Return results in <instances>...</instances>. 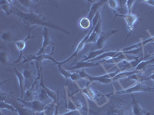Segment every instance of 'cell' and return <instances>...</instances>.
<instances>
[{"label": "cell", "instance_id": "4dcf8cb0", "mask_svg": "<svg viewBox=\"0 0 154 115\" xmlns=\"http://www.w3.org/2000/svg\"><path fill=\"white\" fill-rule=\"evenodd\" d=\"M137 1H132V0H128L126 1V6H127V10H128V14L132 13V9H133L134 4L136 3Z\"/></svg>", "mask_w": 154, "mask_h": 115}, {"label": "cell", "instance_id": "3957f363", "mask_svg": "<svg viewBox=\"0 0 154 115\" xmlns=\"http://www.w3.org/2000/svg\"><path fill=\"white\" fill-rule=\"evenodd\" d=\"M46 60H49V61H53L54 65L57 64V61L55 60L51 55L49 54H42V55H36L32 54L28 55L27 57L24 58V60L22 61L21 63L18 64V66L19 65H23L24 63H29V62H32V61H35L36 63V68H37V73L41 72V70H42V62Z\"/></svg>", "mask_w": 154, "mask_h": 115}, {"label": "cell", "instance_id": "d6986e66", "mask_svg": "<svg viewBox=\"0 0 154 115\" xmlns=\"http://www.w3.org/2000/svg\"><path fill=\"white\" fill-rule=\"evenodd\" d=\"M17 2L26 9V12H31L32 10H33L38 5L40 1H38H38L37 0H26V1H17Z\"/></svg>", "mask_w": 154, "mask_h": 115}, {"label": "cell", "instance_id": "f1b7e54d", "mask_svg": "<svg viewBox=\"0 0 154 115\" xmlns=\"http://www.w3.org/2000/svg\"><path fill=\"white\" fill-rule=\"evenodd\" d=\"M37 97L38 98V101L44 102V103H47V102H46V101H48L49 99H51V98L49 97V95L47 94V93H46V91H45L43 88L41 89L39 93H38V95H37Z\"/></svg>", "mask_w": 154, "mask_h": 115}, {"label": "cell", "instance_id": "484cf974", "mask_svg": "<svg viewBox=\"0 0 154 115\" xmlns=\"http://www.w3.org/2000/svg\"><path fill=\"white\" fill-rule=\"evenodd\" d=\"M119 3V7H118V12L120 13L119 15H126L128 14L127 6H126V1H122V0H118Z\"/></svg>", "mask_w": 154, "mask_h": 115}, {"label": "cell", "instance_id": "2e32d148", "mask_svg": "<svg viewBox=\"0 0 154 115\" xmlns=\"http://www.w3.org/2000/svg\"><path fill=\"white\" fill-rule=\"evenodd\" d=\"M102 22H101V18L99 20L98 23L96 24V25L95 26L94 29L92 31L91 35H89V38H88L87 40V44L89 43H96L98 38H100V35L102 33Z\"/></svg>", "mask_w": 154, "mask_h": 115}, {"label": "cell", "instance_id": "44dd1931", "mask_svg": "<svg viewBox=\"0 0 154 115\" xmlns=\"http://www.w3.org/2000/svg\"><path fill=\"white\" fill-rule=\"evenodd\" d=\"M79 27L83 30H88L89 31L92 27V22L88 19L87 17H83L79 20Z\"/></svg>", "mask_w": 154, "mask_h": 115}, {"label": "cell", "instance_id": "9c48e42d", "mask_svg": "<svg viewBox=\"0 0 154 115\" xmlns=\"http://www.w3.org/2000/svg\"><path fill=\"white\" fill-rule=\"evenodd\" d=\"M106 115H130L127 106L123 104H112L108 108Z\"/></svg>", "mask_w": 154, "mask_h": 115}, {"label": "cell", "instance_id": "ffe728a7", "mask_svg": "<svg viewBox=\"0 0 154 115\" xmlns=\"http://www.w3.org/2000/svg\"><path fill=\"white\" fill-rule=\"evenodd\" d=\"M111 51L110 49H108L106 48H104V49H97V50H93L92 52L88 54L87 56H85L83 58H82V61H91V60L94 59L96 57L100 56V55L103 54V53L107 52H109Z\"/></svg>", "mask_w": 154, "mask_h": 115}, {"label": "cell", "instance_id": "e0dca14e", "mask_svg": "<svg viewBox=\"0 0 154 115\" xmlns=\"http://www.w3.org/2000/svg\"><path fill=\"white\" fill-rule=\"evenodd\" d=\"M39 85H40V87H42V88H43L44 90L46 91V93H47V94L49 95V97L51 98V99L53 100V102H55V103H57L58 100H59V91H58L59 90H57V91H56V92H55L54 91L51 90L49 87H48L47 86H46L45 84H44L43 80H42V75H41L40 83H39Z\"/></svg>", "mask_w": 154, "mask_h": 115}, {"label": "cell", "instance_id": "ba28073f", "mask_svg": "<svg viewBox=\"0 0 154 115\" xmlns=\"http://www.w3.org/2000/svg\"><path fill=\"white\" fill-rule=\"evenodd\" d=\"M87 2L90 3V7L88 11V15L86 17L92 22L95 16L100 11V9L106 3H107V1H105V0H96V1H95L94 0V1H87Z\"/></svg>", "mask_w": 154, "mask_h": 115}, {"label": "cell", "instance_id": "7a4b0ae2", "mask_svg": "<svg viewBox=\"0 0 154 115\" xmlns=\"http://www.w3.org/2000/svg\"><path fill=\"white\" fill-rule=\"evenodd\" d=\"M82 94L86 97L89 100L93 101L98 107H103L104 105L108 103L109 99L106 94H103L99 91L93 90L90 84H87L83 88H79Z\"/></svg>", "mask_w": 154, "mask_h": 115}, {"label": "cell", "instance_id": "52a82bcc", "mask_svg": "<svg viewBox=\"0 0 154 115\" xmlns=\"http://www.w3.org/2000/svg\"><path fill=\"white\" fill-rule=\"evenodd\" d=\"M116 17H123L125 19L126 23V26H127V30H128V35L126 38L125 39L124 42H126V40L128 39V38L130 36L131 33L133 32V29H134V25L137 22V21L140 20V18L137 15L134 14V13H130V14H126V15H119V14H115V17L114 19H116Z\"/></svg>", "mask_w": 154, "mask_h": 115}, {"label": "cell", "instance_id": "277c9868", "mask_svg": "<svg viewBox=\"0 0 154 115\" xmlns=\"http://www.w3.org/2000/svg\"><path fill=\"white\" fill-rule=\"evenodd\" d=\"M154 91V87H148L143 84V82H137L134 85L129 87L126 89H123L119 91H114L112 94H106L107 96H110L112 94H134V93L140 92H152Z\"/></svg>", "mask_w": 154, "mask_h": 115}, {"label": "cell", "instance_id": "e575fe53", "mask_svg": "<svg viewBox=\"0 0 154 115\" xmlns=\"http://www.w3.org/2000/svg\"><path fill=\"white\" fill-rule=\"evenodd\" d=\"M1 115H5V114H4L2 113V111H1Z\"/></svg>", "mask_w": 154, "mask_h": 115}, {"label": "cell", "instance_id": "cb8c5ba5", "mask_svg": "<svg viewBox=\"0 0 154 115\" xmlns=\"http://www.w3.org/2000/svg\"><path fill=\"white\" fill-rule=\"evenodd\" d=\"M0 109H1V111H2L3 110H9L12 112H17V109L14 105L12 104L8 103L6 101H2V100H1V103H0Z\"/></svg>", "mask_w": 154, "mask_h": 115}, {"label": "cell", "instance_id": "9a60e30c", "mask_svg": "<svg viewBox=\"0 0 154 115\" xmlns=\"http://www.w3.org/2000/svg\"><path fill=\"white\" fill-rule=\"evenodd\" d=\"M12 72H14L15 75H16V78H17L18 82H19V87L20 88V91H21V99L24 98L25 94V87H26V79H25L24 75L23 72H21L17 68H12Z\"/></svg>", "mask_w": 154, "mask_h": 115}, {"label": "cell", "instance_id": "4fadbf2b", "mask_svg": "<svg viewBox=\"0 0 154 115\" xmlns=\"http://www.w3.org/2000/svg\"><path fill=\"white\" fill-rule=\"evenodd\" d=\"M106 60H103V61H82L81 60L80 61L77 62L75 65L69 68L68 70H72V71H76V70H81V69H85L87 68H93V67L100 66L102 64L105 63Z\"/></svg>", "mask_w": 154, "mask_h": 115}, {"label": "cell", "instance_id": "1f68e13d", "mask_svg": "<svg viewBox=\"0 0 154 115\" xmlns=\"http://www.w3.org/2000/svg\"><path fill=\"white\" fill-rule=\"evenodd\" d=\"M70 79H71V80H72V81H74V82L78 81V80L81 79L80 75H79V72H72V75H71V78H70Z\"/></svg>", "mask_w": 154, "mask_h": 115}, {"label": "cell", "instance_id": "30bf717a", "mask_svg": "<svg viewBox=\"0 0 154 115\" xmlns=\"http://www.w3.org/2000/svg\"><path fill=\"white\" fill-rule=\"evenodd\" d=\"M117 31V29H109L105 31H102L100 38H98V40H97L96 43L97 49H104L107 42H108L109 38H110L112 35H113L115 33H116Z\"/></svg>", "mask_w": 154, "mask_h": 115}, {"label": "cell", "instance_id": "603a6c76", "mask_svg": "<svg viewBox=\"0 0 154 115\" xmlns=\"http://www.w3.org/2000/svg\"><path fill=\"white\" fill-rule=\"evenodd\" d=\"M9 52L4 48L1 49L0 51V61L2 65H7L9 61Z\"/></svg>", "mask_w": 154, "mask_h": 115}, {"label": "cell", "instance_id": "5b68a950", "mask_svg": "<svg viewBox=\"0 0 154 115\" xmlns=\"http://www.w3.org/2000/svg\"><path fill=\"white\" fill-rule=\"evenodd\" d=\"M42 37H43V39H42V45L41 46V48L39 49V50L35 54L36 55H42V54H49L48 52V51L49 50V48H52V49H54V43L52 42L51 40L50 34H49V28H46V27H44L43 28V31H42Z\"/></svg>", "mask_w": 154, "mask_h": 115}, {"label": "cell", "instance_id": "83f0119b", "mask_svg": "<svg viewBox=\"0 0 154 115\" xmlns=\"http://www.w3.org/2000/svg\"><path fill=\"white\" fill-rule=\"evenodd\" d=\"M23 73L24 75L25 79H26V82L28 80H31L32 78H33L34 76V71L32 69H29V68H25L23 69ZM26 88V87H25Z\"/></svg>", "mask_w": 154, "mask_h": 115}, {"label": "cell", "instance_id": "7402d4cb", "mask_svg": "<svg viewBox=\"0 0 154 115\" xmlns=\"http://www.w3.org/2000/svg\"><path fill=\"white\" fill-rule=\"evenodd\" d=\"M65 93L66 96V102H67V109L69 111H77L76 110V107H75V104H74V101L72 98L69 94V91H67L66 86H65Z\"/></svg>", "mask_w": 154, "mask_h": 115}, {"label": "cell", "instance_id": "7c38bea8", "mask_svg": "<svg viewBox=\"0 0 154 115\" xmlns=\"http://www.w3.org/2000/svg\"><path fill=\"white\" fill-rule=\"evenodd\" d=\"M15 26V25H13L11 28H7V29L4 30L1 33V39L2 42H12V41H14V42H16V38L17 36V28H13Z\"/></svg>", "mask_w": 154, "mask_h": 115}, {"label": "cell", "instance_id": "f546056e", "mask_svg": "<svg viewBox=\"0 0 154 115\" xmlns=\"http://www.w3.org/2000/svg\"><path fill=\"white\" fill-rule=\"evenodd\" d=\"M107 4L109 6V8H111V9H112L114 13H116V12L118 10V7H119L118 1H116V0H108L107 1Z\"/></svg>", "mask_w": 154, "mask_h": 115}, {"label": "cell", "instance_id": "d4e9b609", "mask_svg": "<svg viewBox=\"0 0 154 115\" xmlns=\"http://www.w3.org/2000/svg\"><path fill=\"white\" fill-rule=\"evenodd\" d=\"M56 103L55 102H51L48 105V106L46 107L45 111L42 113L43 115H54L55 112H56Z\"/></svg>", "mask_w": 154, "mask_h": 115}, {"label": "cell", "instance_id": "5bb4252c", "mask_svg": "<svg viewBox=\"0 0 154 115\" xmlns=\"http://www.w3.org/2000/svg\"><path fill=\"white\" fill-rule=\"evenodd\" d=\"M131 108H132V114L133 115H151L152 113L146 109H144L141 105H140L139 101H137L134 98V96L132 95V101H131Z\"/></svg>", "mask_w": 154, "mask_h": 115}, {"label": "cell", "instance_id": "4316f807", "mask_svg": "<svg viewBox=\"0 0 154 115\" xmlns=\"http://www.w3.org/2000/svg\"><path fill=\"white\" fill-rule=\"evenodd\" d=\"M58 69H59V72L61 74L62 76L66 79H70L71 78V75H72V72H70L69 70H66L65 68H63V65H57Z\"/></svg>", "mask_w": 154, "mask_h": 115}, {"label": "cell", "instance_id": "ac0fdd59", "mask_svg": "<svg viewBox=\"0 0 154 115\" xmlns=\"http://www.w3.org/2000/svg\"><path fill=\"white\" fill-rule=\"evenodd\" d=\"M12 1L11 0H2L0 1V8L5 12V14L7 16H10L12 13H13V5H12Z\"/></svg>", "mask_w": 154, "mask_h": 115}, {"label": "cell", "instance_id": "8992f818", "mask_svg": "<svg viewBox=\"0 0 154 115\" xmlns=\"http://www.w3.org/2000/svg\"><path fill=\"white\" fill-rule=\"evenodd\" d=\"M19 102H21L25 107L28 108L29 110L33 111L35 114H40L43 112L46 109V107L48 106L49 103H44L38 100H34L32 101H25L23 99H18Z\"/></svg>", "mask_w": 154, "mask_h": 115}, {"label": "cell", "instance_id": "6da1fadb", "mask_svg": "<svg viewBox=\"0 0 154 115\" xmlns=\"http://www.w3.org/2000/svg\"><path fill=\"white\" fill-rule=\"evenodd\" d=\"M13 13L27 26L32 25V26L36 27L37 25H40L43 28L46 27L48 28H53L56 31H61V32L67 34V35H70L69 31L66 28L54 24V23H51L46 21V18L42 14L35 13L34 12H23L16 7L13 8Z\"/></svg>", "mask_w": 154, "mask_h": 115}, {"label": "cell", "instance_id": "836d02e7", "mask_svg": "<svg viewBox=\"0 0 154 115\" xmlns=\"http://www.w3.org/2000/svg\"><path fill=\"white\" fill-rule=\"evenodd\" d=\"M59 108H60V100H58L57 103H56V112H55L54 115H60V114H59Z\"/></svg>", "mask_w": 154, "mask_h": 115}, {"label": "cell", "instance_id": "d6a6232c", "mask_svg": "<svg viewBox=\"0 0 154 115\" xmlns=\"http://www.w3.org/2000/svg\"><path fill=\"white\" fill-rule=\"evenodd\" d=\"M142 2L147 4V5H150V6H153L154 7V0H143Z\"/></svg>", "mask_w": 154, "mask_h": 115}, {"label": "cell", "instance_id": "8fae6325", "mask_svg": "<svg viewBox=\"0 0 154 115\" xmlns=\"http://www.w3.org/2000/svg\"><path fill=\"white\" fill-rule=\"evenodd\" d=\"M35 28V26H32L29 30L28 36H27L26 38H23V39H19V40L16 41V42H14L15 46H16V48L17 49V50L19 51V57H18L17 60L15 61V63H16V64H17V63L19 62L20 60H21L22 58H23V51L25 50V49H26V47L27 41H28L29 39H30L31 38H33V36H31V35H30V33H31L32 30Z\"/></svg>", "mask_w": 154, "mask_h": 115}]
</instances>
